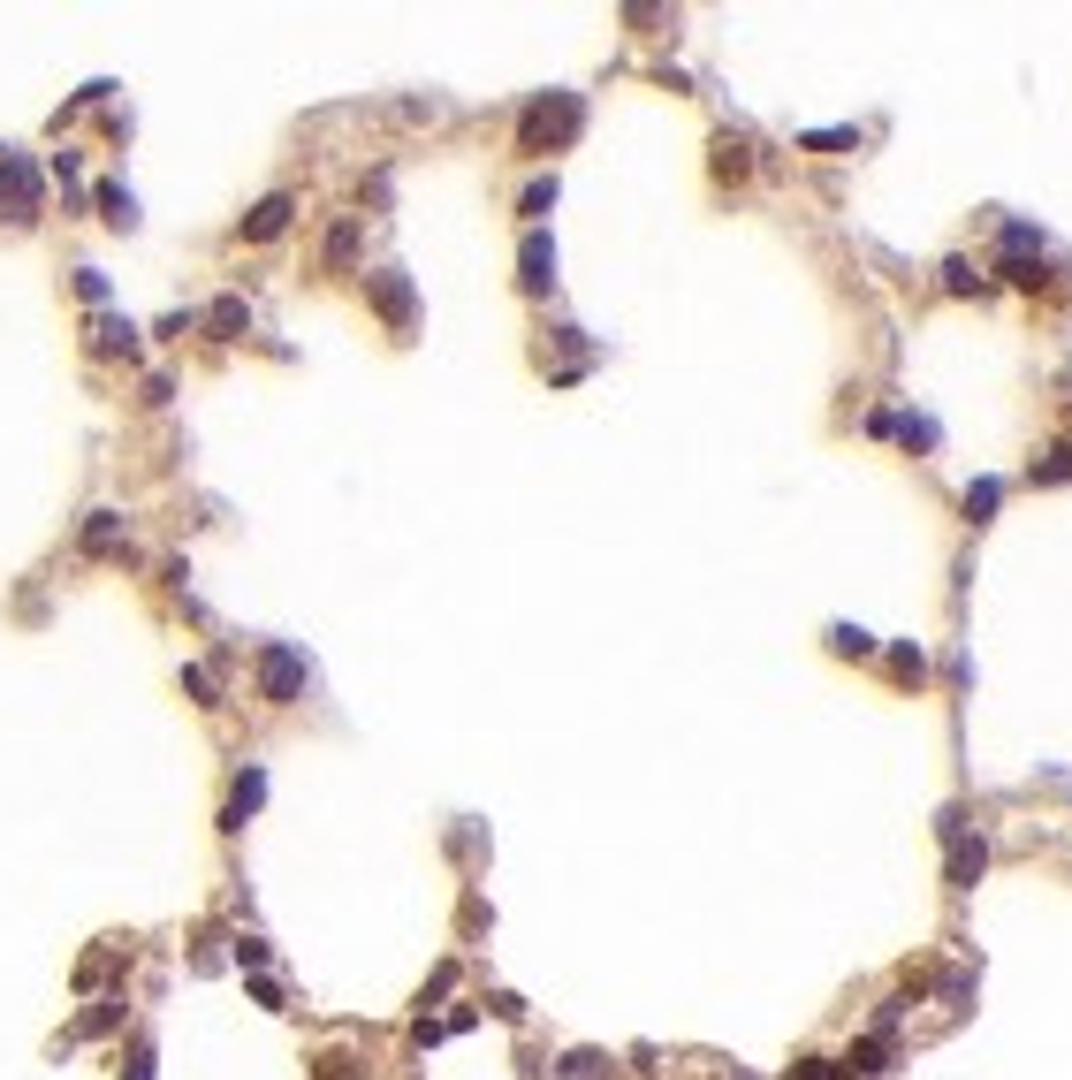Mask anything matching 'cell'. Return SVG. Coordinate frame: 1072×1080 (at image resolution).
I'll return each mask as SVG.
<instances>
[{
  "instance_id": "obj_8",
  "label": "cell",
  "mask_w": 1072,
  "mask_h": 1080,
  "mask_svg": "<svg viewBox=\"0 0 1072 1080\" xmlns=\"http://www.w3.org/2000/svg\"><path fill=\"white\" fill-rule=\"evenodd\" d=\"M981 868H989L981 837H958V829H951V883H958V891H974V875H981Z\"/></svg>"
},
{
  "instance_id": "obj_15",
  "label": "cell",
  "mask_w": 1072,
  "mask_h": 1080,
  "mask_svg": "<svg viewBox=\"0 0 1072 1080\" xmlns=\"http://www.w3.org/2000/svg\"><path fill=\"white\" fill-rule=\"evenodd\" d=\"M244 320H252V312H244V298H221V305L206 312V327H213V335H244Z\"/></svg>"
},
{
  "instance_id": "obj_16",
  "label": "cell",
  "mask_w": 1072,
  "mask_h": 1080,
  "mask_svg": "<svg viewBox=\"0 0 1072 1080\" xmlns=\"http://www.w3.org/2000/svg\"><path fill=\"white\" fill-rule=\"evenodd\" d=\"M130 342H138L130 320H100V327H92V350H130Z\"/></svg>"
},
{
  "instance_id": "obj_7",
  "label": "cell",
  "mask_w": 1072,
  "mask_h": 1080,
  "mask_svg": "<svg viewBox=\"0 0 1072 1080\" xmlns=\"http://www.w3.org/2000/svg\"><path fill=\"white\" fill-rule=\"evenodd\" d=\"M365 290H373V305L388 312L396 327H411V282L404 275H365Z\"/></svg>"
},
{
  "instance_id": "obj_13",
  "label": "cell",
  "mask_w": 1072,
  "mask_h": 1080,
  "mask_svg": "<svg viewBox=\"0 0 1072 1080\" xmlns=\"http://www.w3.org/2000/svg\"><path fill=\"white\" fill-rule=\"evenodd\" d=\"M358 259V221H335L327 229V267H350Z\"/></svg>"
},
{
  "instance_id": "obj_5",
  "label": "cell",
  "mask_w": 1072,
  "mask_h": 1080,
  "mask_svg": "<svg viewBox=\"0 0 1072 1080\" xmlns=\"http://www.w3.org/2000/svg\"><path fill=\"white\" fill-rule=\"evenodd\" d=\"M259 799H267V769L252 762V769L236 776V791H229V806H221V829H244V814H252Z\"/></svg>"
},
{
  "instance_id": "obj_21",
  "label": "cell",
  "mask_w": 1072,
  "mask_h": 1080,
  "mask_svg": "<svg viewBox=\"0 0 1072 1080\" xmlns=\"http://www.w3.org/2000/svg\"><path fill=\"white\" fill-rule=\"evenodd\" d=\"M943 290H958V298H966V290H981V275H974L966 259H951V267H943Z\"/></svg>"
},
{
  "instance_id": "obj_2",
  "label": "cell",
  "mask_w": 1072,
  "mask_h": 1080,
  "mask_svg": "<svg viewBox=\"0 0 1072 1080\" xmlns=\"http://www.w3.org/2000/svg\"><path fill=\"white\" fill-rule=\"evenodd\" d=\"M259 693H267V708H290V700L305 693V654L275 639V647L259 654Z\"/></svg>"
},
{
  "instance_id": "obj_23",
  "label": "cell",
  "mask_w": 1072,
  "mask_h": 1080,
  "mask_svg": "<svg viewBox=\"0 0 1072 1080\" xmlns=\"http://www.w3.org/2000/svg\"><path fill=\"white\" fill-rule=\"evenodd\" d=\"M183 693H198V700L213 708V670H198V662H190V670H183Z\"/></svg>"
},
{
  "instance_id": "obj_10",
  "label": "cell",
  "mask_w": 1072,
  "mask_h": 1080,
  "mask_svg": "<svg viewBox=\"0 0 1072 1080\" xmlns=\"http://www.w3.org/2000/svg\"><path fill=\"white\" fill-rule=\"evenodd\" d=\"M100 213H107L115 229H138V198H130L123 183H107V190H100Z\"/></svg>"
},
{
  "instance_id": "obj_14",
  "label": "cell",
  "mask_w": 1072,
  "mask_h": 1080,
  "mask_svg": "<svg viewBox=\"0 0 1072 1080\" xmlns=\"http://www.w3.org/2000/svg\"><path fill=\"white\" fill-rule=\"evenodd\" d=\"M883 1058H890V1035H867V1043L844 1058V1073H883Z\"/></svg>"
},
{
  "instance_id": "obj_26",
  "label": "cell",
  "mask_w": 1072,
  "mask_h": 1080,
  "mask_svg": "<svg viewBox=\"0 0 1072 1080\" xmlns=\"http://www.w3.org/2000/svg\"><path fill=\"white\" fill-rule=\"evenodd\" d=\"M829 1073H837L829 1058H799V1066H791V1080H829Z\"/></svg>"
},
{
  "instance_id": "obj_9",
  "label": "cell",
  "mask_w": 1072,
  "mask_h": 1080,
  "mask_svg": "<svg viewBox=\"0 0 1072 1080\" xmlns=\"http://www.w3.org/2000/svg\"><path fill=\"white\" fill-rule=\"evenodd\" d=\"M548 282H556V244H548V236H525V290L540 298Z\"/></svg>"
},
{
  "instance_id": "obj_22",
  "label": "cell",
  "mask_w": 1072,
  "mask_h": 1080,
  "mask_svg": "<svg viewBox=\"0 0 1072 1080\" xmlns=\"http://www.w3.org/2000/svg\"><path fill=\"white\" fill-rule=\"evenodd\" d=\"M715 175H746V146L723 138V146H715Z\"/></svg>"
},
{
  "instance_id": "obj_27",
  "label": "cell",
  "mask_w": 1072,
  "mask_h": 1080,
  "mask_svg": "<svg viewBox=\"0 0 1072 1080\" xmlns=\"http://www.w3.org/2000/svg\"><path fill=\"white\" fill-rule=\"evenodd\" d=\"M123 1080H153V1050H145V1043L130 1050V1073H123Z\"/></svg>"
},
{
  "instance_id": "obj_4",
  "label": "cell",
  "mask_w": 1072,
  "mask_h": 1080,
  "mask_svg": "<svg viewBox=\"0 0 1072 1080\" xmlns=\"http://www.w3.org/2000/svg\"><path fill=\"white\" fill-rule=\"evenodd\" d=\"M0 190H8V206H15V221H31V213H38V167H31V160H0Z\"/></svg>"
},
{
  "instance_id": "obj_20",
  "label": "cell",
  "mask_w": 1072,
  "mask_h": 1080,
  "mask_svg": "<svg viewBox=\"0 0 1072 1080\" xmlns=\"http://www.w3.org/2000/svg\"><path fill=\"white\" fill-rule=\"evenodd\" d=\"M898 434H906L913 450H935V419H913V411H906V419H898Z\"/></svg>"
},
{
  "instance_id": "obj_17",
  "label": "cell",
  "mask_w": 1072,
  "mask_h": 1080,
  "mask_svg": "<svg viewBox=\"0 0 1072 1080\" xmlns=\"http://www.w3.org/2000/svg\"><path fill=\"white\" fill-rule=\"evenodd\" d=\"M806 146L814 153H844V146H860V130H806Z\"/></svg>"
},
{
  "instance_id": "obj_3",
  "label": "cell",
  "mask_w": 1072,
  "mask_h": 1080,
  "mask_svg": "<svg viewBox=\"0 0 1072 1080\" xmlns=\"http://www.w3.org/2000/svg\"><path fill=\"white\" fill-rule=\"evenodd\" d=\"M290 213H298V198H290V190L259 198V206H252V221H244V244H275V236L290 229Z\"/></svg>"
},
{
  "instance_id": "obj_19",
  "label": "cell",
  "mask_w": 1072,
  "mask_h": 1080,
  "mask_svg": "<svg viewBox=\"0 0 1072 1080\" xmlns=\"http://www.w3.org/2000/svg\"><path fill=\"white\" fill-rule=\"evenodd\" d=\"M829 647H837V654H867V647H875V639H867V631H860V624H837V631H829Z\"/></svg>"
},
{
  "instance_id": "obj_25",
  "label": "cell",
  "mask_w": 1072,
  "mask_h": 1080,
  "mask_svg": "<svg viewBox=\"0 0 1072 1080\" xmlns=\"http://www.w3.org/2000/svg\"><path fill=\"white\" fill-rule=\"evenodd\" d=\"M236 966H267V943L259 936H236Z\"/></svg>"
},
{
  "instance_id": "obj_11",
  "label": "cell",
  "mask_w": 1072,
  "mask_h": 1080,
  "mask_svg": "<svg viewBox=\"0 0 1072 1080\" xmlns=\"http://www.w3.org/2000/svg\"><path fill=\"white\" fill-rule=\"evenodd\" d=\"M997 502H1004V479H974V487H966V518H974V525L997 518Z\"/></svg>"
},
{
  "instance_id": "obj_1",
  "label": "cell",
  "mask_w": 1072,
  "mask_h": 1080,
  "mask_svg": "<svg viewBox=\"0 0 1072 1080\" xmlns=\"http://www.w3.org/2000/svg\"><path fill=\"white\" fill-rule=\"evenodd\" d=\"M579 123H586L579 92H556V100H533V107H525L517 138H525V153H556V146H571V138H579Z\"/></svg>"
},
{
  "instance_id": "obj_24",
  "label": "cell",
  "mask_w": 1072,
  "mask_h": 1080,
  "mask_svg": "<svg viewBox=\"0 0 1072 1080\" xmlns=\"http://www.w3.org/2000/svg\"><path fill=\"white\" fill-rule=\"evenodd\" d=\"M890 662H898V677H928V654H920V647H898Z\"/></svg>"
},
{
  "instance_id": "obj_12",
  "label": "cell",
  "mask_w": 1072,
  "mask_h": 1080,
  "mask_svg": "<svg viewBox=\"0 0 1072 1080\" xmlns=\"http://www.w3.org/2000/svg\"><path fill=\"white\" fill-rule=\"evenodd\" d=\"M1035 479H1042V487H1065V479H1072V442H1050L1042 464H1035Z\"/></svg>"
},
{
  "instance_id": "obj_6",
  "label": "cell",
  "mask_w": 1072,
  "mask_h": 1080,
  "mask_svg": "<svg viewBox=\"0 0 1072 1080\" xmlns=\"http://www.w3.org/2000/svg\"><path fill=\"white\" fill-rule=\"evenodd\" d=\"M84 548H92V556H130L123 518H115V510H92V518H84Z\"/></svg>"
},
{
  "instance_id": "obj_18",
  "label": "cell",
  "mask_w": 1072,
  "mask_h": 1080,
  "mask_svg": "<svg viewBox=\"0 0 1072 1080\" xmlns=\"http://www.w3.org/2000/svg\"><path fill=\"white\" fill-rule=\"evenodd\" d=\"M548 206H556V175H540V183H533V190H525V221H540V213H548Z\"/></svg>"
}]
</instances>
